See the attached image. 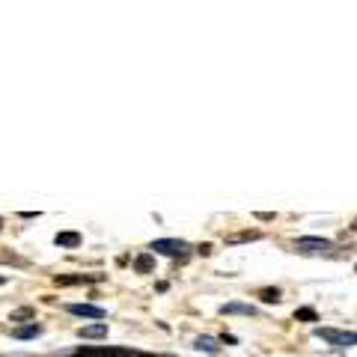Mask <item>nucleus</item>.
<instances>
[{
	"mask_svg": "<svg viewBox=\"0 0 357 357\" xmlns=\"http://www.w3.org/2000/svg\"><path fill=\"white\" fill-rule=\"evenodd\" d=\"M316 337L331 345H357L354 331H333V328H316Z\"/></svg>",
	"mask_w": 357,
	"mask_h": 357,
	"instance_id": "obj_3",
	"label": "nucleus"
},
{
	"mask_svg": "<svg viewBox=\"0 0 357 357\" xmlns=\"http://www.w3.org/2000/svg\"><path fill=\"white\" fill-rule=\"evenodd\" d=\"M197 250H199V253H203V256H208V253H211V244H199V248H197Z\"/></svg>",
	"mask_w": 357,
	"mask_h": 357,
	"instance_id": "obj_17",
	"label": "nucleus"
},
{
	"mask_svg": "<svg viewBox=\"0 0 357 357\" xmlns=\"http://www.w3.org/2000/svg\"><path fill=\"white\" fill-rule=\"evenodd\" d=\"M295 319H304V321H316V310L312 307H304V310H295Z\"/></svg>",
	"mask_w": 357,
	"mask_h": 357,
	"instance_id": "obj_14",
	"label": "nucleus"
},
{
	"mask_svg": "<svg viewBox=\"0 0 357 357\" xmlns=\"http://www.w3.org/2000/svg\"><path fill=\"white\" fill-rule=\"evenodd\" d=\"M54 241H57L60 248H77V244H81V236H77V232H57Z\"/></svg>",
	"mask_w": 357,
	"mask_h": 357,
	"instance_id": "obj_7",
	"label": "nucleus"
},
{
	"mask_svg": "<svg viewBox=\"0 0 357 357\" xmlns=\"http://www.w3.org/2000/svg\"><path fill=\"white\" fill-rule=\"evenodd\" d=\"M3 357H33V354H3Z\"/></svg>",
	"mask_w": 357,
	"mask_h": 357,
	"instance_id": "obj_18",
	"label": "nucleus"
},
{
	"mask_svg": "<svg viewBox=\"0 0 357 357\" xmlns=\"http://www.w3.org/2000/svg\"><path fill=\"white\" fill-rule=\"evenodd\" d=\"M259 298L265 304H277L280 301V289H259Z\"/></svg>",
	"mask_w": 357,
	"mask_h": 357,
	"instance_id": "obj_10",
	"label": "nucleus"
},
{
	"mask_svg": "<svg viewBox=\"0 0 357 357\" xmlns=\"http://www.w3.org/2000/svg\"><path fill=\"white\" fill-rule=\"evenodd\" d=\"M33 316V310L30 307H24V310H18V312H13V321H21V319H30Z\"/></svg>",
	"mask_w": 357,
	"mask_h": 357,
	"instance_id": "obj_16",
	"label": "nucleus"
},
{
	"mask_svg": "<svg viewBox=\"0 0 357 357\" xmlns=\"http://www.w3.org/2000/svg\"><path fill=\"white\" fill-rule=\"evenodd\" d=\"M3 283H6V277H0V286H3Z\"/></svg>",
	"mask_w": 357,
	"mask_h": 357,
	"instance_id": "obj_19",
	"label": "nucleus"
},
{
	"mask_svg": "<svg viewBox=\"0 0 357 357\" xmlns=\"http://www.w3.org/2000/svg\"><path fill=\"white\" fill-rule=\"evenodd\" d=\"M77 337H81V340H102V337H107V321H98V325H84V328H77Z\"/></svg>",
	"mask_w": 357,
	"mask_h": 357,
	"instance_id": "obj_5",
	"label": "nucleus"
},
{
	"mask_svg": "<svg viewBox=\"0 0 357 357\" xmlns=\"http://www.w3.org/2000/svg\"><path fill=\"white\" fill-rule=\"evenodd\" d=\"M66 310H69L72 316H81V319H105V310L93 307V304H69Z\"/></svg>",
	"mask_w": 357,
	"mask_h": 357,
	"instance_id": "obj_4",
	"label": "nucleus"
},
{
	"mask_svg": "<svg viewBox=\"0 0 357 357\" xmlns=\"http://www.w3.org/2000/svg\"><path fill=\"white\" fill-rule=\"evenodd\" d=\"M259 238V229H250V232H236V236H229L227 241L229 244H238V241H256Z\"/></svg>",
	"mask_w": 357,
	"mask_h": 357,
	"instance_id": "obj_9",
	"label": "nucleus"
},
{
	"mask_svg": "<svg viewBox=\"0 0 357 357\" xmlns=\"http://www.w3.org/2000/svg\"><path fill=\"white\" fill-rule=\"evenodd\" d=\"M0 229H3V218H0Z\"/></svg>",
	"mask_w": 357,
	"mask_h": 357,
	"instance_id": "obj_20",
	"label": "nucleus"
},
{
	"mask_svg": "<svg viewBox=\"0 0 357 357\" xmlns=\"http://www.w3.org/2000/svg\"><path fill=\"white\" fill-rule=\"evenodd\" d=\"M295 250L304 253V256H331V253H333V241L307 236V238H298V241H295Z\"/></svg>",
	"mask_w": 357,
	"mask_h": 357,
	"instance_id": "obj_1",
	"label": "nucleus"
},
{
	"mask_svg": "<svg viewBox=\"0 0 357 357\" xmlns=\"http://www.w3.org/2000/svg\"><path fill=\"white\" fill-rule=\"evenodd\" d=\"M39 333H42V328H39V325H30V328L15 331V337H18V340H30V337H39Z\"/></svg>",
	"mask_w": 357,
	"mask_h": 357,
	"instance_id": "obj_11",
	"label": "nucleus"
},
{
	"mask_svg": "<svg viewBox=\"0 0 357 357\" xmlns=\"http://www.w3.org/2000/svg\"><path fill=\"white\" fill-rule=\"evenodd\" d=\"M102 274H77V277H54L57 286H81V283H98Z\"/></svg>",
	"mask_w": 357,
	"mask_h": 357,
	"instance_id": "obj_6",
	"label": "nucleus"
},
{
	"mask_svg": "<svg viewBox=\"0 0 357 357\" xmlns=\"http://www.w3.org/2000/svg\"><path fill=\"white\" fill-rule=\"evenodd\" d=\"M0 262H6V265H21L24 259H21V256H15L13 250H3V248H0Z\"/></svg>",
	"mask_w": 357,
	"mask_h": 357,
	"instance_id": "obj_12",
	"label": "nucleus"
},
{
	"mask_svg": "<svg viewBox=\"0 0 357 357\" xmlns=\"http://www.w3.org/2000/svg\"><path fill=\"white\" fill-rule=\"evenodd\" d=\"M134 268H137L140 274H146L152 271V256H137V262H134Z\"/></svg>",
	"mask_w": 357,
	"mask_h": 357,
	"instance_id": "obj_13",
	"label": "nucleus"
},
{
	"mask_svg": "<svg viewBox=\"0 0 357 357\" xmlns=\"http://www.w3.org/2000/svg\"><path fill=\"white\" fill-rule=\"evenodd\" d=\"M197 349H199V351H208V354H218L220 345H218V340H211V337H199V340H197Z\"/></svg>",
	"mask_w": 357,
	"mask_h": 357,
	"instance_id": "obj_8",
	"label": "nucleus"
},
{
	"mask_svg": "<svg viewBox=\"0 0 357 357\" xmlns=\"http://www.w3.org/2000/svg\"><path fill=\"white\" fill-rule=\"evenodd\" d=\"M220 312H250V316H253V307H244V304H227V307H220Z\"/></svg>",
	"mask_w": 357,
	"mask_h": 357,
	"instance_id": "obj_15",
	"label": "nucleus"
},
{
	"mask_svg": "<svg viewBox=\"0 0 357 357\" xmlns=\"http://www.w3.org/2000/svg\"><path fill=\"white\" fill-rule=\"evenodd\" d=\"M149 250L152 253H164V256H188V250H191V244L182 241V238H158V241H152L149 244Z\"/></svg>",
	"mask_w": 357,
	"mask_h": 357,
	"instance_id": "obj_2",
	"label": "nucleus"
}]
</instances>
